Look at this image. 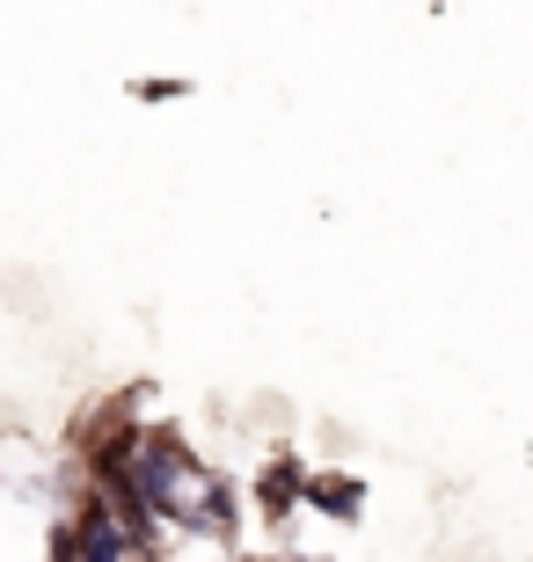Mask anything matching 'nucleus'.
I'll return each instance as SVG.
<instances>
[{"label": "nucleus", "instance_id": "2", "mask_svg": "<svg viewBox=\"0 0 533 562\" xmlns=\"http://www.w3.org/2000/svg\"><path fill=\"white\" fill-rule=\"evenodd\" d=\"M314 497H322L329 512H351V504H358V490H344V482H322V490H314Z\"/></svg>", "mask_w": 533, "mask_h": 562}, {"label": "nucleus", "instance_id": "1", "mask_svg": "<svg viewBox=\"0 0 533 562\" xmlns=\"http://www.w3.org/2000/svg\"><path fill=\"white\" fill-rule=\"evenodd\" d=\"M292 490H300V475H292V460H278V468L264 475V504H270V512H286Z\"/></svg>", "mask_w": 533, "mask_h": 562}]
</instances>
